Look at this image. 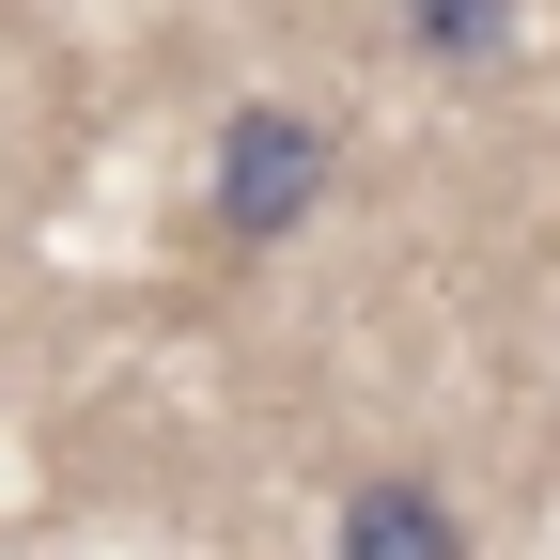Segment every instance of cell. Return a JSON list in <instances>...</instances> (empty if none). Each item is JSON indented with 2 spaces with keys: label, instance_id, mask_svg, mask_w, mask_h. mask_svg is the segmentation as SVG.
Here are the masks:
<instances>
[{
  "label": "cell",
  "instance_id": "3957f363",
  "mask_svg": "<svg viewBox=\"0 0 560 560\" xmlns=\"http://www.w3.org/2000/svg\"><path fill=\"white\" fill-rule=\"evenodd\" d=\"M389 47H405V62H514V47H529V16H499V0H405Z\"/></svg>",
  "mask_w": 560,
  "mask_h": 560
},
{
  "label": "cell",
  "instance_id": "7a4b0ae2",
  "mask_svg": "<svg viewBox=\"0 0 560 560\" xmlns=\"http://www.w3.org/2000/svg\"><path fill=\"white\" fill-rule=\"evenodd\" d=\"M327 560H467V514H452V499H436L420 467H374L359 499H342Z\"/></svg>",
  "mask_w": 560,
  "mask_h": 560
},
{
  "label": "cell",
  "instance_id": "6da1fadb",
  "mask_svg": "<svg viewBox=\"0 0 560 560\" xmlns=\"http://www.w3.org/2000/svg\"><path fill=\"white\" fill-rule=\"evenodd\" d=\"M327 187H342V140H327V109H296V94H249V109L219 125V156H202V202H219V234H234V249L312 234V219H327Z\"/></svg>",
  "mask_w": 560,
  "mask_h": 560
}]
</instances>
